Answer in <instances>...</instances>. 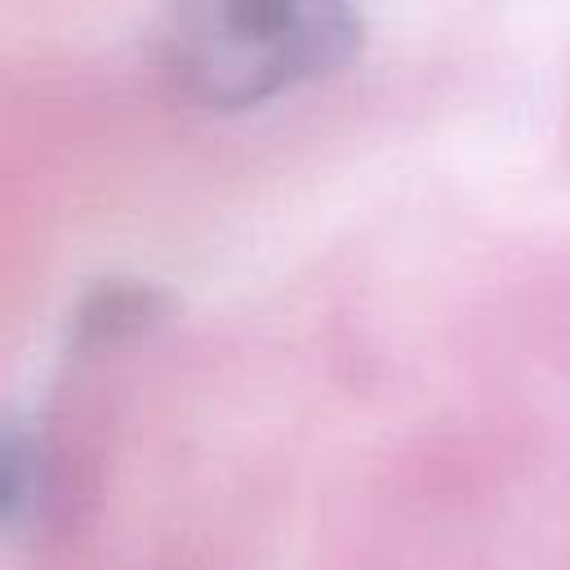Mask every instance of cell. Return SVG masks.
<instances>
[{"label": "cell", "mask_w": 570, "mask_h": 570, "mask_svg": "<svg viewBox=\"0 0 570 570\" xmlns=\"http://www.w3.org/2000/svg\"><path fill=\"white\" fill-rule=\"evenodd\" d=\"M352 0H160L165 76L200 107L240 111L289 98L352 62Z\"/></svg>", "instance_id": "6da1fadb"}, {"label": "cell", "mask_w": 570, "mask_h": 570, "mask_svg": "<svg viewBox=\"0 0 570 570\" xmlns=\"http://www.w3.org/2000/svg\"><path fill=\"white\" fill-rule=\"evenodd\" d=\"M49 494V445L36 423H13L4 436V463H0V508L4 525H22L45 508Z\"/></svg>", "instance_id": "7a4b0ae2"}, {"label": "cell", "mask_w": 570, "mask_h": 570, "mask_svg": "<svg viewBox=\"0 0 570 570\" xmlns=\"http://www.w3.org/2000/svg\"><path fill=\"white\" fill-rule=\"evenodd\" d=\"M156 312H160V294L156 289L129 285V281H111V285H98L85 298V307L76 316V334L85 343H111V338L138 334Z\"/></svg>", "instance_id": "3957f363"}]
</instances>
